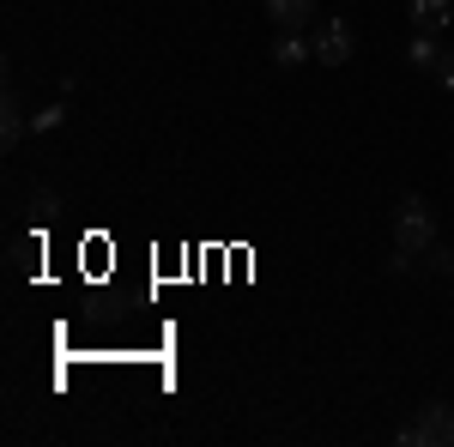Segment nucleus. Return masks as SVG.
<instances>
[{
	"instance_id": "nucleus-8",
	"label": "nucleus",
	"mask_w": 454,
	"mask_h": 447,
	"mask_svg": "<svg viewBox=\"0 0 454 447\" xmlns=\"http://www.w3.org/2000/svg\"><path fill=\"white\" fill-rule=\"evenodd\" d=\"M6 115H0V145H6V151H12V145H19V134H25V115H19V97H12V91H6Z\"/></svg>"
},
{
	"instance_id": "nucleus-2",
	"label": "nucleus",
	"mask_w": 454,
	"mask_h": 447,
	"mask_svg": "<svg viewBox=\"0 0 454 447\" xmlns=\"http://www.w3.org/2000/svg\"><path fill=\"white\" fill-rule=\"evenodd\" d=\"M351 55H357V36H351L346 19H327L321 31H315V61L321 67H346Z\"/></svg>"
},
{
	"instance_id": "nucleus-5",
	"label": "nucleus",
	"mask_w": 454,
	"mask_h": 447,
	"mask_svg": "<svg viewBox=\"0 0 454 447\" xmlns=\"http://www.w3.org/2000/svg\"><path fill=\"white\" fill-rule=\"evenodd\" d=\"M412 25H419V31H442V25H454V0H412Z\"/></svg>"
},
{
	"instance_id": "nucleus-9",
	"label": "nucleus",
	"mask_w": 454,
	"mask_h": 447,
	"mask_svg": "<svg viewBox=\"0 0 454 447\" xmlns=\"http://www.w3.org/2000/svg\"><path fill=\"white\" fill-rule=\"evenodd\" d=\"M430 266L442 278H454V248H436V242H430Z\"/></svg>"
},
{
	"instance_id": "nucleus-7",
	"label": "nucleus",
	"mask_w": 454,
	"mask_h": 447,
	"mask_svg": "<svg viewBox=\"0 0 454 447\" xmlns=\"http://www.w3.org/2000/svg\"><path fill=\"white\" fill-rule=\"evenodd\" d=\"M309 55H315V49L297 31H279V42H273V61H279V67H303Z\"/></svg>"
},
{
	"instance_id": "nucleus-4",
	"label": "nucleus",
	"mask_w": 454,
	"mask_h": 447,
	"mask_svg": "<svg viewBox=\"0 0 454 447\" xmlns=\"http://www.w3.org/2000/svg\"><path fill=\"white\" fill-rule=\"evenodd\" d=\"M267 19L279 25V31H303L321 19V0H267Z\"/></svg>"
},
{
	"instance_id": "nucleus-1",
	"label": "nucleus",
	"mask_w": 454,
	"mask_h": 447,
	"mask_svg": "<svg viewBox=\"0 0 454 447\" xmlns=\"http://www.w3.org/2000/svg\"><path fill=\"white\" fill-rule=\"evenodd\" d=\"M430 242H436V212L424 206L419 194H406V200L394 206V248H406V254H430Z\"/></svg>"
},
{
	"instance_id": "nucleus-3",
	"label": "nucleus",
	"mask_w": 454,
	"mask_h": 447,
	"mask_svg": "<svg viewBox=\"0 0 454 447\" xmlns=\"http://www.w3.org/2000/svg\"><path fill=\"white\" fill-rule=\"evenodd\" d=\"M412 435H419L424 447H454V405L430 399V405L419 412V423H412Z\"/></svg>"
},
{
	"instance_id": "nucleus-6",
	"label": "nucleus",
	"mask_w": 454,
	"mask_h": 447,
	"mask_svg": "<svg viewBox=\"0 0 454 447\" xmlns=\"http://www.w3.org/2000/svg\"><path fill=\"white\" fill-rule=\"evenodd\" d=\"M406 61H412V67H424V73H436V67H442L436 31H419V36H412V42H406Z\"/></svg>"
},
{
	"instance_id": "nucleus-10",
	"label": "nucleus",
	"mask_w": 454,
	"mask_h": 447,
	"mask_svg": "<svg viewBox=\"0 0 454 447\" xmlns=\"http://www.w3.org/2000/svg\"><path fill=\"white\" fill-rule=\"evenodd\" d=\"M436 79H442V85H449V91H454V49H449V55H442V67H436Z\"/></svg>"
}]
</instances>
